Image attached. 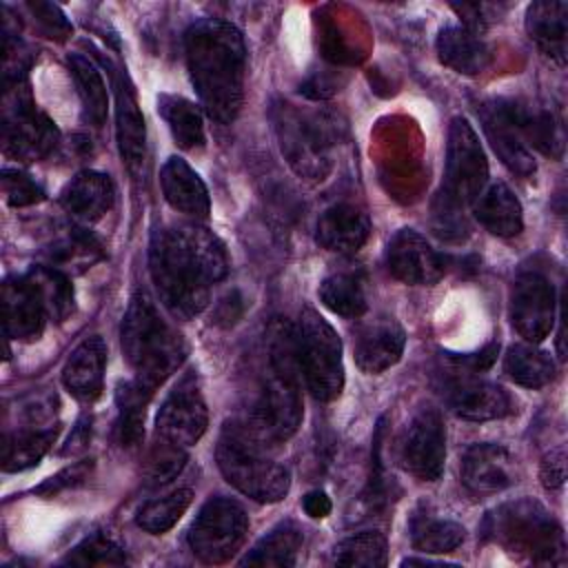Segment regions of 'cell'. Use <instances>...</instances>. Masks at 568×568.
<instances>
[{
    "label": "cell",
    "instance_id": "37",
    "mask_svg": "<svg viewBox=\"0 0 568 568\" xmlns=\"http://www.w3.org/2000/svg\"><path fill=\"white\" fill-rule=\"evenodd\" d=\"M149 393L133 379L124 382L115 390V404H118V437L120 444L126 448H133L140 444L144 435V410L149 402Z\"/></svg>",
    "mask_w": 568,
    "mask_h": 568
},
{
    "label": "cell",
    "instance_id": "15",
    "mask_svg": "<svg viewBox=\"0 0 568 568\" xmlns=\"http://www.w3.org/2000/svg\"><path fill=\"white\" fill-rule=\"evenodd\" d=\"M386 266L395 280L413 286H430L444 275L442 255L413 229H402L390 237Z\"/></svg>",
    "mask_w": 568,
    "mask_h": 568
},
{
    "label": "cell",
    "instance_id": "43",
    "mask_svg": "<svg viewBox=\"0 0 568 568\" xmlns=\"http://www.w3.org/2000/svg\"><path fill=\"white\" fill-rule=\"evenodd\" d=\"M2 193L11 206H29L44 200V191L27 173L18 169H2Z\"/></svg>",
    "mask_w": 568,
    "mask_h": 568
},
{
    "label": "cell",
    "instance_id": "2",
    "mask_svg": "<svg viewBox=\"0 0 568 568\" xmlns=\"http://www.w3.org/2000/svg\"><path fill=\"white\" fill-rule=\"evenodd\" d=\"M191 82L206 113L231 124L244 102L246 47L242 33L224 20L202 18L184 36Z\"/></svg>",
    "mask_w": 568,
    "mask_h": 568
},
{
    "label": "cell",
    "instance_id": "30",
    "mask_svg": "<svg viewBox=\"0 0 568 568\" xmlns=\"http://www.w3.org/2000/svg\"><path fill=\"white\" fill-rule=\"evenodd\" d=\"M302 530L295 521H282L268 530L242 559L244 566H293L302 548Z\"/></svg>",
    "mask_w": 568,
    "mask_h": 568
},
{
    "label": "cell",
    "instance_id": "8",
    "mask_svg": "<svg viewBox=\"0 0 568 568\" xmlns=\"http://www.w3.org/2000/svg\"><path fill=\"white\" fill-rule=\"evenodd\" d=\"M488 180V162L481 142L466 118H453L448 126L446 169L437 195V215L453 226L459 209L473 204Z\"/></svg>",
    "mask_w": 568,
    "mask_h": 568
},
{
    "label": "cell",
    "instance_id": "45",
    "mask_svg": "<svg viewBox=\"0 0 568 568\" xmlns=\"http://www.w3.org/2000/svg\"><path fill=\"white\" fill-rule=\"evenodd\" d=\"M93 468V459H82V462H75L67 468H62L60 473H55L53 477H49L44 484H40L36 488L38 495H55L60 490H67V488H73L78 484H82L87 479V475L91 473Z\"/></svg>",
    "mask_w": 568,
    "mask_h": 568
},
{
    "label": "cell",
    "instance_id": "6",
    "mask_svg": "<svg viewBox=\"0 0 568 568\" xmlns=\"http://www.w3.org/2000/svg\"><path fill=\"white\" fill-rule=\"evenodd\" d=\"M271 120L288 166L304 180L322 182L333 166L331 144L337 124L326 113L304 111L291 102H275Z\"/></svg>",
    "mask_w": 568,
    "mask_h": 568
},
{
    "label": "cell",
    "instance_id": "35",
    "mask_svg": "<svg viewBox=\"0 0 568 568\" xmlns=\"http://www.w3.org/2000/svg\"><path fill=\"white\" fill-rule=\"evenodd\" d=\"M27 280L36 288L47 315L55 322H62L73 311V288L69 277L53 266H33L27 273Z\"/></svg>",
    "mask_w": 568,
    "mask_h": 568
},
{
    "label": "cell",
    "instance_id": "1",
    "mask_svg": "<svg viewBox=\"0 0 568 568\" xmlns=\"http://www.w3.org/2000/svg\"><path fill=\"white\" fill-rule=\"evenodd\" d=\"M149 273L171 315L191 320L209 304V286L229 273L222 240L197 224L155 229L149 242Z\"/></svg>",
    "mask_w": 568,
    "mask_h": 568
},
{
    "label": "cell",
    "instance_id": "42",
    "mask_svg": "<svg viewBox=\"0 0 568 568\" xmlns=\"http://www.w3.org/2000/svg\"><path fill=\"white\" fill-rule=\"evenodd\" d=\"M186 462V448L162 442L155 437V444L146 457V479L153 486H162L180 475Z\"/></svg>",
    "mask_w": 568,
    "mask_h": 568
},
{
    "label": "cell",
    "instance_id": "47",
    "mask_svg": "<svg viewBox=\"0 0 568 568\" xmlns=\"http://www.w3.org/2000/svg\"><path fill=\"white\" fill-rule=\"evenodd\" d=\"M89 439H91V419H89V417H82V419L75 424V428H73L71 437H69L67 446L62 448V455H73V453L84 450L87 444H89Z\"/></svg>",
    "mask_w": 568,
    "mask_h": 568
},
{
    "label": "cell",
    "instance_id": "24",
    "mask_svg": "<svg viewBox=\"0 0 568 568\" xmlns=\"http://www.w3.org/2000/svg\"><path fill=\"white\" fill-rule=\"evenodd\" d=\"M160 184L164 200L171 204V209L200 220L209 215L211 197L206 184L182 158L173 155L164 162L160 171Z\"/></svg>",
    "mask_w": 568,
    "mask_h": 568
},
{
    "label": "cell",
    "instance_id": "17",
    "mask_svg": "<svg viewBox=\"0 0 568 568\" xmlns=\"http://www.w3.org/2000/svg\"><path fill=\"white\" fill-rule=\"evenodd\" d=\"M404 344L406 335L397 320L388 315H377L373 320H366L355 333V362L368 375L384 373L399 362Z\"/></svg>",
    "mask_w": 568,
    "mask_h": 568
},
{
    "label": "cell",
    "instance_id": "38",
    "mask_svg": "<svg viewBox=\"0 0 568 568\" xmlns=\"http://www.w3.org/2000/svg\"><path fill=\"white\" fill-rule=\"evenodd\" d=\"M191 499H193L191 488H178L164 497L151 499L140 508L135 524L151 535H162L178 524V519L191 506Z\"/></svg>",
    "mask_w": 568,
    "mask_h": 568
},
{
    "label": "cell",
    "instance_id": "31",
    "mask_svg": "<svg viewBox=\"0 0 568 568\" xmlns=\"http://www.w3.org/2000/svg\"><path fill=\"white\" fill-rule=\"evenodd\" d=\"M67 62H69L73 82L78 87V95L82 100L84 118L93 126H102L106 120V111H109V95H106V87H104V80H102L98 67L82 53H71Z\"/></svg>",
    "mask_w": 568,
    "mask_h": 568
},
{
    "label": "cell",
    "instance_id": "41",
    "mask_svg": "<svg viewBox=\"0 0 568 568\" xmlns=\"http://www.w3.org/2000/svg\"><path fill=\"white\" fill-rule=\"evenodd\" d=\"M124 561H126L124 550L102 532L87 537L64 557V564H73V566H120Z\"/></svg>",
    "mask_w": 568,
    "mask_h": 568
},
{
    "label": "cell",
    "instance_id": "23",
    "mask_svg": "<svg viewBox=\"0 0 568 568\" xmlns=\"http://www.w3.org/2000/svg\"><path fill=\"white\" fill-rule=\"evenodd\" d=\"M106 368V346L102 337H87L75 346L62 368V382L67 390L80 402H93L102 393Z\"/></svg>",
    "mask_w": 568,
    "mask_h": 568
},
{
    "label": "cell",
    "instance_id": "5",
    "mask_svg": "<svg viewBox=\"0 0 568 568\" xmlns=\"http://www.w3.org/2000/svg\"><path fill=\"white\" fill-rule=\"evenodd\" d=\"M300 375L295 328L284 320H275L266 331V368L253 419L277 442L288 439L302 424Z\"/></svg>",
    "mask_w": 568,
    "mask_h": 568
},
{
    "label": "cell",
    "instance_id": "39",
    "mask_svg": "<svg viewBox=\"0 0 568 568\" xmlns=\"http://www.w3.org/2000/svg\"><path fill=\"white\" fill-rule=\"evenodd\" d=\"M333 564L337 566H384L386 564V537L377 530H364L342 539L333 548Z\"/></svg>",
    "mask_w": 568,
    "mask_h": 568
},
{
    "label": "cell",
    "instance_id": "14",
    "mask_svg": "<svg viewBox=\"0 0 568 568\" xmlns=\"http://www.w3.org/2000/svg\"><path fill=\"white\" fill-rule=\"evenodd\" d=\"M510 317L517 333L532 344L550 335L555 326V288L541 273L526 271L515 280Z\"/></svg>",
    "mask_w": 568,
    "mask_h": 568
},
{
    "label": "cell",
    "instance_id": "12",
    "mask_svg": "<svg viewBox=\"0 0 568 568\" xmlns=\"http://www.w3.org/2000/svg\"><path fill=\"white\" fill-rule=\"evenodd\" d=\"M209 426V413L197 377L186 373L164 397L155 417V437L180 448L193 446Z\"/></svg>",
    "mask_w": 568,
    "mask_h": 568
},
{
    "label": "cell",
    "instance_id": "22",
    "mask_svg": "<svg viewBox=\"0 0 568 568\" xmlns=\"http://www.w3.org/2000/svg\"><path fill=\"white\" fill-rule=\"evenodd\" d=\"M368 233H371L368 215L355 204L339 202L328 206L320 215L315 240L326 251L351 253L364 246V242L368 240Z\"/></svg>",
    "mask_w": 568,
    "mask_h": 568
},
{
    "label": "cell",
    "instance_id": "34",
    "mask_svg": "<svg viewBox=\"0 0 568 568\" xmlns=\"http://www.w3.org/2000/svg\"><path fill=\"white\" fill-rule=\"evenodd\" d=\"M322 304L342 317H362L366 313L364 282L355 273H333L320 284Z\"/></svg>",
    "mask_w": 568,
    "mask_h": 568
},
{
    "label": "cell",
    "instance_id": "13",
    "mask_svg": "<svg viewBox=\"0 0 568 568\" xmlns=\"http://www.w3.org/2000/svg\"><path fill=\"white\" fill-rule=\"evenodd\" d=\"M402 466L422 481H437L446 462V428L439 410L422 408L408 424L402 446Z\"/></svg>",
    "mask_w": 568,
    "mask_h": 568
},
{
    "label": "cell",
    "instance_id": "40",
    "mask_svg": "<svg viewBox=\"0 0 568 568\" xmlns=\"http://www.w3.org/2000/svg\"><path fill=\"white\" fill-rule=\"evenodd\" d=\"M464 526L450 519H435V517H417L413 521V546L419 552H450L464 541Z\"/></svg>",
    "mask_w": 568,
    "mask_h": 568
},
{
    "label": "cell",
    "instance_id": "32",
    "mask_svg": "<svg viewBox=\"0 0 568 568\" xmlns=\"http://www.w3.org/2000/svg\"><path fill=\"white\" fill-rule=\"evenodd\" d=\"M504 371L513 382L526 388H541L555 379V362L550 355L528 344H515L508 348Z\"/></svg>",
    "mask_w": 568,
    "mask_h": 568
},
{
    "label": "cell",
    "instance_id": "46",
    "mask_svg": "<svg viewBox=\"0 0 568 568\" xmlns=\"http://www.w3.org/2000/svg\"><path fill=\"white\" fill-rule=\"evenodd\" d=\"M566 479V455L564 448L550 450L541 462V481L548 490L561 488Z\"/></svg>",
    "mask_w": 568,
    "mask_h": 568
},
{
    "label": "cell",
    "instance_id": "26",
    "mask_svg": "<svg viewBox=\"0 0 568 568\" xmlns=\"http://www.w3.org/2000/svg\"><path fill=\"white\" fill-rule=\"evenodd\" d=\"M113 182L100 171H80L62 191V206L78 220L95 222L113 206Z\"/></svg>",
    "mask_w": 568,
    "mask_h": 568
},
{
    "label": "cell",
    "instance_id": "9",
    "mask_svg": "<svg viewBox=\"0 0 568 568\" xmlns=\"http://www.w3.org/2000/svg\"><path fill=\"white\" fill-rule=\"evenodd\" d=\"M295 348L311 395L320 402L335 399L344 388L342 342L317 311H302L295 326Z\"/></svg>",
    "mask_w": 568,
    "mask_h": 568
},
{
    "label": "cell",
    "instance_id": "36",
    "mask_svg": "<svg viewBox=\"0 0 568 568\" xmlns=\"http://www.w3.org/2000/svg\"><path fill=\"white\" fill-rule=\"evenodd\" d=\"M510 109L524 140H528L535 149H539L546 155L561 158L564 138H561V126L555 122L552 113L541 109H526L515 102H510Z\"/></svg>",
    "mask_w": 568,
    "mask_h": 568
},
{
    "label": "cell",
    "instance_id": "18",
    "mask_svg": "<svg viewBox=\"0 0 568 568\" xmlns=\"http://www.w3.org/2000/svg\"><path fill=\"white\" fill-rule=\"evenodd\" d=\"M462 481L473 493H499L517 481L515 457L499 444H475L462 457Z\"/></svg>",
    "mask_w": 568,
    "mask_h": 568
},
{
    "label": "cell",
    "instance_id": "21",
    "mask_svg": "<svg viewBox=\"0 0 568 568\" xmlns=\"http://www.w3.org/2000/svg\"><path fill=\"white\" fill-rule=\"evenodd\" d=\"M115 135L124 164L135 173L144 164L146 129L135 98V91L126 75L115 80Z\"/></svg>",
    "mask_w": 568,
    "mask_h": 568
},
{
    "label": "cell",
    "instance_id": "16",
    "mask_svg": "<svg viewBox=\"0 0 568 568\" xmlns=\"http://www.w3.org/2000/svg\"><path fill=\"white\" fill-rule=\"evenodd\" d=\"M486 138L493 144L499 160L517 175L528 178L535 173L532 153L526 146V140L513 118L510 102L506 100H488L477 109Z\"/></svg>",
    "mask_w": 568,
    "mask_h": 568
},
{
    "label": "cell",
    "instance_id": "28",
    "mask_svg": "<svg viewBox=\"0 0 568 568\" xmlns=\"http://www.w3.org/2000/svg\"><path fill=\"white\" fill-rule=\"evenodd\" d=\"M437 55L442 64L464 75H477L490 62L486 42L466 27H444L437 36Z\"/></svg>",
    "mask_w": 568,
    "mask_h": 568
},
{
    "label": "cell",
    "instance_id": "27",
    "mask_svg": "<svg viewBox=\"0 0 568 568\" xmlns=\"http://www.w3.org/2000/svg\"><path fill=\"white\" fill-rule=\"evenodd\" d=\"M473 211L479 224L497 237H513L524 229L521 204L517 195L501 182H495L481 191L473 202Z\"/></svg>",
    "mask_w": 568,
    "mask_h": 568
},
{
    "label": "cell",
    "instance_id": "3",
    "mask_svg": "<svg viewBox=\"0 0 568 568\" xmlns=\"http://www.w3.org/2000/svg\"><path fill=\"white\" fill-rule=\"evenodd\" d=\"M273 444L277 439L255 419H233L224 424L215 448L224 479L242 495L262 504L280 501L291 486L288 468L275 459Z\"/></svg>",
    "mask_w": 568,
    "mask_h": 568
},
{
    "label": "cell",
    "instance_id": "11",
    "mask_svg": "<svg viewBox=\"0 0 568 568\" xmlns=\"http://www.w3.org/2000/svg\"><path fill=\"white\" fill-rule=\"evenodd\" d=\"M55 124L36 109L27 89L16 82V89L4 93V115H2V142L4 153L22 162H36L49 155L58 144Z\"/></svg>",
    "mask_w": 568,
    "mask_h": 568
},
{
    "label": "cell",
    "instance_id": "33",
    "mask_svg": "<svg viewBox=\"0 0 568 568\" xmlns=\"http://www.w3.org/2000/svg\"><path fill=\"white\" fill-rule=\"evenodd\" d=\"M58 437V426L40 430H22L16 435H4L2 444V468L7 473H18L36 466Z\"/></svg>",
    "mask_w": 568,
    "mask_h": 568
},
{
    "label": "cell",
    "instance_id": "25",
    "mask_svg": "<svg viewBox=\"0 0 568 568\" xmlns=\"http://www.w3.org/2000/svg\"><path fill=\"white\" fill-rule=\"evenodd\" d=\"M528 38L555 62H566L568 4L561 0H537L526 11Z\"/></svg>",
    "mask_w": 568,
    "mask_h": 568
},
{
    "label": "cell",
    "instance_id": "19",
    "mask_svg": "<svg viewBox=\"0 0 568 568\" xmlns=\"http://www.w3.org/2000/svg\"><path fill=\"white\" fill-rule=\"evenodd\" d=\"M47 311L27 280V275L4 280L2 284V326L4 335L20 339V342H31L38 339L44 331L47 322Z\"/></svg>",
    "mask_w": 568,
    "mask_h": 568
},
{
    "label": "cell",
    "instance_id": "29",
    "mask_svg": "<svg viewBox=\"0 0 568 568\" xmlns=\"http://www.w3.org/2000/svg\"><path fill=\"white\" fill-rule=\"evenodd\" d=\"M158 113L166 122L178 146L193 151L204 144L202 113L191 100H186L182 95H173V93H160L158 95Z\"/></svg>",
    "mask_w": 568,
    "mask_h": 568
},
{
    "label": "cell",
    "instance_id": "44",
    "mask_svg": "<svg viewBox=\"0 0 568 568\" xmlns=\"http://www.w3.org/2000/svg\"><path fill=\"white\" fill-rule=\"evenodd\" d=\"M29 11L36 16V22L49 38L64 40L73 31L60 7L51 2H29Z\"/></svg>",
    "mask_w": 568,
    "mask_h": 568
},
{
    "label": "cell",
    "instance_id": "7",
    "mask_svg": "<svg viewBox=\"0 0 568 568\" xmlns=\"http://www.w3.org/2000/svg\"><path fill=\"white\" fill-rule=\"evenodd\" d=\"M486 535L510 552L537 564H561L566 541L561 526L535 499H517L499 506L486 519Z\"/></svg>",
    "mask_w": 568,
    "mask_h": 568
},
{
    "label": "cell",
    "instance_id": "4",
    "mask_svg": "<svg viewBox=\"0 0 568 568\" xmlns=\"http://www.w3.org/2000/svg\"><path fill=\"white\" fill-rule=\"evenodd\" d=\"M122 353L135 382L151 395L186 357L182 335L160 315L144 291H135L120 328Z\"/></svg>",
    "mask_w": 568,
    "mask_h": 568
},
{
    "label": "cell",
    "instance_id": "10",
    "mask_svg": "<svg viewBox=\"0 0 568 568\" xmlns=\"http://www.w3.org/2000/svg\"><path fill=\"white\" fill-rule=\"evenodd\" d=\"M248 517L244 508L229 497L209 499L189 528V546L204 564L229 561L244 544Z\"/></svg>",
    "mask_w": 568,
    "mask_h": 568
},
{
    "label": "cell",
    "instance_id": "48",
    "mask_svg": "<svg viewBox=\"0 0 568 568\" xmlns=\"http://www.w3.org/2000/svg\"><path fill=\"white\" fill-rule=\"evenodd\" d=\"M304 510L308 517L313 519H322L331 513V499L324 490H311L306 497H304Z\"/></svg>",
    "mask_w": 568,
    "mask_h": 568
},
{
    "label": "cell",
    "instance_id": "20",
    "mask_svg": "<svg viewBox=\"0 0 568 568\" xmlns=\"http://www.w3.org/2000/svg\"><path fill=\"white\" fill-rule=\"evenodd\" d=\"M448 402L453 410L470 422H488L506 417L515 410L513 397L495 382L466 377L450 386Z\"/></svg>",
    "mask_w": 568,
    "mask_h": 568
}]
</instances>
